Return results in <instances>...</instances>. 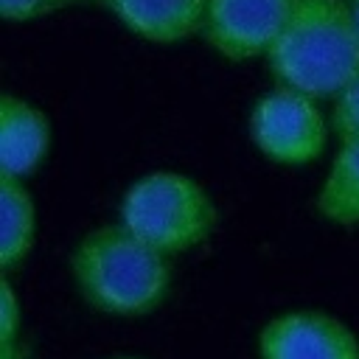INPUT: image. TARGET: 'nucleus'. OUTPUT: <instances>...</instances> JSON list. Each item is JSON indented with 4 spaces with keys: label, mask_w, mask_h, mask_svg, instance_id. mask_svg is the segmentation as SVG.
<instances>
[{
    "label": "nucleus",
    "mask_w": 359,
    "mask_h": 359,
    "mask_svg": "<svg viewBox=\"0 0 359 359\" xmlns=\"http://www.w3.org/2000/svg\"><path fill=\"white\" fill-rule=\"evenodd\" d=\"M266 62L283 87L337 95L359 73V28L348 0H294Z\"/></svg>",
    "instance_id": "f257e3e1"
},
{
    "label": "nucleus",
    "mask_w": 359,
    "mask_h": 359,
    "mask_svg": "<svg viewBox=\"0 0 359 359\" xmlns=\"http://www.w3.org/2000/svg\"><path fill=\"white\" fill-rule=\"evenodd\" d=\"M81 297L115 317H140L163 303L171 283L165 252L137 238L123 224L90 230L70 258Z\"/></svg>",
    "instance_id": "f03ea898"
},
{
    "label": "nucleus",
    "mask_w": 359,
    "mask_h": 359,
    "mask_svg": "<svg viewBox=\"0 0 359 359\" xmlns=\"http://www.w3.org/2000/svg\"><path fill=\"white\" fill-rule=\"evenodd\" d=\"M121 224L154 250L171 255L185 252L210 236L216 208L205 188L188 174L154 171L126 191L121 202Z\"/></svg>",
    "instance_id": "7ed1b4c3"
},
{
    "label": "nucleus",
    "mask_w": 359,
    "mask_h": 359,
    "mask_svg": "<svg viewBox=\"0 0 359 359\" xmlns=\"http://www.w3.org/2000/svg\"><path fill=\"white\" fill-rule=\"evenodd\" d=\"M250 135L269 160L283 165H306L325 149V121L314 98L283 84L255 104Z\"/></svg>",
    "instance_id": "20e7f679"
},
{
    "label": "nucleus",
    "mask_w": 359,
    "mask_h": 359,
    "mask_svg": "<svg viewBox=\"0 0 359 359\" xmlns=\"http://www.w3.org/2000/svg\"><path fill=\"white\" fill-rule=\"evenodd\" d=\"M294 0H208L202 34L227 59L266 56L283 31Z\"/></svg>",
    "instance_id": "39448f33"
},
{
    "label": "nucleus",
    "mask_w": 359,
    "mask_h": 359,
    "mask_svg": "<svg viewBox=\"0 0 359 359\" xmlns=\"http://www.w3.org/2000/svg\"><path fill=\"white\" fill-rule=\"evenodd\" d=\"M258 353L261 359H359V339L337 317L297 309L261 328Z\"/></svg>",
    "instance_id": "423d86ee"
},
{
    "label": "nucleus",
    "mask_w": 359,
    "mask_h": 359,
    "mask_svg": "<svg viewBox=\"0 0 359 359\" xmlns=\"http://www.w3.org/2000/svg\"><path fill=\"white\" fill-rule=\"evenodd\" d=\"M50 123L42 109L6 93L0 101V174L25 177L48 154Z\"/></svg>",
    "instance_id": "0eeeda50"
},
{
    "label": "nucleus",
    "mask_w": 359,
    "mask_h": 359,
    "mask_svg": "<svg viewBox=\"0 0 359 359\" xmlns=\"http://www.w3.org/2000/svg\"><path fill=\"white\" fill-rule=\"evenodd\" d=\"M129 31L149 42H180L202 31L208 0H101Z\"/></svg>",
    "instance_id": "6e6552de"
},
{
    "label": "nucleus",
    "mask_w": 359,
    "mask_h": 359,
    "mask_svg": "<svg viewBox=\"0 0 359 359\" xmlns=\"http://www.w3.org/2000/svg\"><path fill=\"white\" fill-rule=\"evenodd\" d=\"M0 266L8 272L34 247V202L20 177L0 174Z\"/></svg>",
    "instance_id": "1a4fd4ad"
},
{
    "label": "nucleus",
    "mask_w": 359,
    "mask_h": 359,
    "mask_svg": "<svg viewBox=\"0 0 359 359\" xmlns=\"http://www.w3.org/2000/svg\"><path fill=\"white\" fill-rule=\"evenodd\" d=\"M317 210L337 224L359 222V137L342 140L317 194Z\"/></svg>",
    "instance_id": "9d476101"
},
{
    "label": "nucleus",
    "mask_w": 359,
    "mask_h": 359,
    "mask_svg": "<svg viewBox=\"0 0 359 359\" xmlns=\"http://www.w3.org/2000/svg\"><path fill=\"white\" fill-rule=\"evenodd\" d=\"M331 126L339 135V140L359 137V73L334 95Z\"/></svg>",
    "instance_id": "9b49d317"
},
{
    "label": "nucleus",
    "mask_w": 359,
    "mask_h": 359,
    "mask_svg": "<svg viewBox=\"0 0 359 359\" xmlns=\"http://www.w3.org/2000/svg\"><path fill=\"white\" fill-rule=\"evenodd\" d=\"M79 3H87V0H0V14L8 22H25V20L45 17V14H53L59 8H70Z\"/></svg>",
    "instance_id": "f8f14e48"
},
{
    "label": "nucleus",
    "mask_w": 359,
    "mask_h": 359,
    "mask_svg": "<svg viewBox=\"0 0 359 359\" xmlns=\"http://www.w3.org/2000/svg\"><path fill=\"white\" fill-rule=\"evenodd\" d=\"M3 292V311H0V323H3V345H14L17 339V325H20V306H17V294L11 289L8 280L0 283Z\"/></svg>",
    "instance_id": "ddd939ff"
},
{
    "label": "nucleus",
    "mask_w": 359,
    "mask_h": 359,
    "mask_svg": "<svg viewBox=\"0 0 359 359\" xmlns=\"http://www.w3.org/2000/svg\"><path fill=\"white\" fill-rule=\"evenodd\" d=\"M351 11H353V20H356V28H359V0H348Z\"/></svg>",
    "instance_id": "4468645a"
},
{
    "label": "nucleus",
    "mask_w": 359,
    "mask_h": 359,
    "mask_svg": "<svg viewBox=\"0 0 359 359\" xmlns=\"http://www.w3.org/2000/svg\"><path fill=\"white\" fill-rule=\"evenodd\" d=\"M121 359H135V356H121Z\"/></svg>",
    "instance_id": "2eb2a0df"
}]
</instances>
